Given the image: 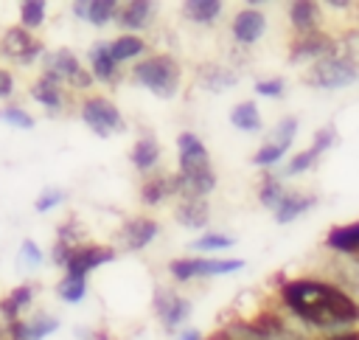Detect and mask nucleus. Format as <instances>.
Returning a JSON list of instances; mask_svg holds the SVG:
<instances>
[{"label":"nucleus","mask_w":359,"mask_h":340,"mask_svg":"<svg viewBox=\"0 0 359 340\" xmlns=\"http://www.w3.org/2000/svg\"><path fill=\"white\" fill-rule=\"evenodd\" d=\"M3 334H6V332H3V329H0V340H3Z\"/></svg>","instance_id":"43"},{"label":"nucleus","mask_w":359,"mask_h":340,"mask_svg":"<svg viewBox=\"0 0 359 340\" xmlns=\"http://www.w3.org/2000/svg\"><path fill=\"white\" fill-rule=\"evenodd\" d=\"M112 259H115V253H112L109 247L81 244V247H76V250L70 253V259H67L65 270H67V275L87 278V273H90V270H95V267H101V264H107V261H112Z\"/></svg>","instance_id":"8"},{"label":"nucleus","mask_w":359,"mask_h":340,"mask_svg":"<svg viewBox=\"0 0 359 340\" xmlns=\"http://www.w3.org/2000/svg\"><path fill=\"white\" fill-rule=\"evenodd\" d=\"M45 70L48 73H53V76H59L62 81H67V84H73V87H90V73L79 65V56L73 53V51H67V48H59V51H50L48 56H45Z\"/></svg>","instance_id":"6"},{"label":"nucleus","mask_w":359,"mask_h":340,"mask_svg":"<svg viewBox=\"0 0 359 340\" xmlns=\"http://www.w3.org/2000/svg\"><path fill=\"white\" fill-rule=\"evenodd\" d=\"M294 132H297V121L294 118H283L278 126H275V135L255 152V163L258 166H272L286 149H289V143H292V138H294Z\"/></svg>","instance_id":"9"},{"label":"nucleus","mask_w":359,"mask_h":340,"mask_svg":"<svg viewBox=\"0 0 359 340\" xmlns=\"http://www.w3.org/2000/svg\"><path fill=\"white\" fill-rule=\"evenodd\" d=\"M233 270H241L238 259H227V261L224 259H180L171 264V273L180 281H188L191 275H222Z\"/></svg>","instance_id":"7"},{"label":"nucleus","mask_w":359,"mask_h":340,"mask_svg":"<svg viewBox=\"0 0 359 340\" xmlns=\"http://www.w3.org/2000/svg\"><path fill=\"white\" fill-rule=\"evenodd\" d=\"M121 236H123V244H126L129 250H140V247H146V244H149V242L157 236V222L143 219V216L129 219Z\"/></svg>","instance_id":"14"},{"label":"nucleus","mask_w":359,"mask_h":340,"mask_svg":"<svg viewBox=\"0 0 359 340\" xmlns=\"http://www.w3.org/2000/svg\"><path fill=\"white\" fill-rule=\"evenodd\" d=\"M283 301L306 323H314V326H323V329L353 323L359 318V306L345 292H339L331 284L311 281V278L289 281L283 287Z\"/></svg>","instance_id":"1"},{"label":"nucleus","mask_w":359,"mask_h":340,"mask_svg":"<svg viewBox=\"0 0 359 340\" xmlns=\"http://www.w3.org/2000/svg\"><path fill=\"white\" fill-rule=\"evenodd\" d=\"M230 121L236 124V129H244V132H258L261 129V115H258V107L252 101H241L230 112Z\"/></svg>","instance_id":"20"},{"label":"nucleus","mask_w":359,"mask_h":340,"mask_svg":"<svg viewBox=\"0 0 359 340\" xmlns=\"http://www.w3.org/2000/svg\"><path fill=\"white\" fill-rule=\"evenodd\" d=\"M180 340H199V332H194V329H185V332L180 334Z\"/></svg>","instance_id":"42"},{"label":"nucleus","mask_w":359,"mask_h":340,"mask_svg":"<svg viewBox=\"0 0 359 340\" xmlns=\"http://www.w3.org/2000/svg\"><path fill=\"white\" fill-rule=\"evenodd\" d=\"M230 244H233V239L230 236H222V233H208V236H202V239L194 242L196 250H219V247H230Z\"/></svg>","instance_id":"36"},{"label":"nucleus","mask_w":359,"mask_h":340,"mask_svg":"<svg viewBox=\"0 0 359 340\" xmlns=\"http://www.w3.org/2000/svg\"><path fill=\"white\" fill-rule=\"evenodd\" d=\"M45 3L42 0H25L22 6H20V25L25 28V31H36L42 22H45Z\"/></svg>","instance_id":"24"},{"label":"nucleus","mask_w":359,"mask_h":340,"mask_svg":"<svg viewBox=\"0 0 359 340\" xmlns=\"http://www.w3.org/2000/svg\"><path fill=\"white\" fill-rule=\"evenodd\" d=\"M11 93H14V76L6 67H0V98H8Z\"/></svg>","instance_id":"40"},{"label":"nucleus","mask_w":359,"mask_h":340,"mask_svg":"<svg viewBox=\"0 0 359 340\" xmlns=\"http://www.w3.org/2000/svg\"><path fill=\"white\" fill-rule=\"evenodd\" d=\"M34 295H36L34 284H20V287H14L8 295H3V298H0V315L6 318V323L20 320V315L34 303Z\"/></svg>","instance_id":"11"},{"label":"nucleus","mask_w":359,"mask_h":340,"mask_svg":"<svg viewBox=\"0 0 359 340\" xmlns=\"http://www.w3.org/2000/svg\"><path fill=\"white\" fill-rule=\"evenodd\" d=\"M62 79L59 76H53V73H42L34 84H31V96H34V101H39L45 110H50V112H56V110H62V104H65V90H62Z\"/></svg>","instance_id":"10"},{"label":"nucleus","mask_w":359,"mask_h":340,"mask_svg":"<svg viewBox=\"0 0 359 340\" xmlns=\"http://www.w3.org/2000/svg\"><path fill=\"white\" fill-rule=\"evenodd\" d=\"M261 96H278L280 90H283V84H280V79H272V81H258V87H255Z\"/></svg>","instance_id":"41"},{"label":"nucleus","mask_w":359,"mask_h":340,"mask_svg":"<svg viewBox=\"0 0 359 340\" xmlns=\"http://www.w3.org/2000/svg\"><path fill=\"white\" fill-rule=\"evenodd\" d=\"M59 329V320L48 312H36L31 320H25V332H28V340H45L48 334H53Z\"/></svg>","instance_id":"22"},{"label":"nucleus","mask_w":359,"mask_h":340,"mask_svg":"<svg viewBox=\"0 0 359 340\" xmlns=\"http://www.w3.org/2000/svg\"><path fill=\"white\" fill-rule=\"evenodd\" d=\"M84 292H87V281L79 278V275H67L65 273V278L56 284V295L62 301H67V303H79L84 298Z\"/></svg>","instance_id":"26"},{"label":"nucleus","mask_w":359,"mask_h":340,"mask_svg":"<svg viewBox=\"0 0 359 340\" xmlns=\"http://www.w3.org/2000/svg\"><path fill=\"white\" fill-rule=\"evenodd\" d=\"M177 219L185 225V228H202L208 222V205L202 200H185L177 211Z\"/></svg>","instance_id":"21"},{"label":"nucleus","mask_w":359,"mask_h":340,"mask_svg":"<svg viewBox=\"0 0 359 340\" xmlns=\"http://www.w3.org/2000/svg\"><path fill=\"white\" fill-rule=\"evenodd\" d=\"M283 188L278 185V183H264V191H261V202L264 205H269V208H278L280 205V200H283Z\"/></svg>","instance_id":"37"},{"label":"nucleus","mask_w":359,"mask_h":340,"mask_svg":"<svg viewBox=\"0 0 359 340\" xmlns=\"http://www.w3.org/2000/svg\"><path fill=\"white\" fill-rule=\"evenodd\" d=\"M289 14H292V20H294L297 28H309L314 22V17H317V6L314 3H292L289 6Z\"/></svg>","instance_id":"31"},{"label":"nucleus","mask_w":359,"mask_h":340,"mask_svg":"<svg viewBox=\"0 0 359 340\" xmlns=\"http://www.w3.org/2000/svg\"><path fill=\"white\" fill-rule=\"evenodd\" d=\"M132 76H135V81H140L160 98H171L180 87V67L168 56H151V59L137 62Z\"/></svg>","instance_id":"2"},{"label":"nucleus","mask_w":359,"mask_h":340,"mask_svg":"<svg viewBox=\"0 0 359 340\" xmlns=\"http://www.w3.org/2000/svg\"><path fill=\"white\" fill-rule=\"evenodd\" d=\"M165 194H168V183L165 180H151V183L143 185V202H149V205L160 202Z\"/></svg>","instance_id":"35"},{"label":"nucleus","mask_w":359,"mask_h":340,"mask_svg":"<svg viewBox=\"0 0 359 340\" xmlns=\"http://www.w3.org/2000/svg\"><path fill=\"white\" fill-rule=\"evenodd\" d=\"M314 160H317V152H314V149H306V152H300V155H294V157L289 160V166L283 169V174H286V177H289V174H300V171H306Z\"/></svg>","instance_id":"34"},{"label":"nucleus","mask_w":359,"mask_h":340,"mask_svg":"<svg viewBox=\"0 0 359 340\" xmlns=\"http://www.w3.org/2000/svg\"><path fill=\"white\" fill-rule=\"evenodd\" d=\"M73 14L93 22V25H107L112 17H118V6L112 0H90V3H73Z\"/></svg>","instance_id":"13"},{"label":"nucleus","mask_w":359,"mask_h":340,"mask_svg":"<svg viewBox=\"0 0 359 340\" xmlns=\"http://www.w3.org/2000/svg\"><path fill=\"white\" fill-rule=\"evenodd\" d=\"M208 163V152L202 146V140L191 132L180 135V166L191 169V166H205Z\"/></svg>","instance_id":"18"},{"label":"nucleus","mask_w":359,"mask_h":340,"mask_svg":"<svg viewBox=\"0 0 359 340\" xmlns=\"http://www.w3.org/2000/svg\"><path fill=\"white\" fill-rule=\"evenodd\" d=\"M328 244H331V247H337V250H359V222L331 230Z\"/></svg>","instance_id":"28"},{"label":"nucleus","mask_w":359,"mask_h":340,"mask_svg":"<svg viewBox=\"0 0 359 340\" xmlns=\"http://www.w3.org/2000/svg\"><path fill=\"white\" fill-rule=\"evenodd\" d=\"M0 121L3 124H8V126H14V129H34V115L25 110V107H20V104H6V107H0Z\"/></svg>","instance_id":"27"},{"label":"nucleus","mask_w":359,"mask_h":340,"mask_svg":"<svg viewBox=\"0 0 359 340\" xmlns=\"http://www.w3.org/2000/svg\"><path fill=\"white\" fill-rule=\"evenodd\" d=\"M90 67H93V76L101 79V81H112L115 79L118 62L109 53V42H95L90 48Z\"/></svg>","instance_id":"15"},{"label":"nucleus","mask_w":359,"mask_h":340,"mask_svg":"<svg viewBox=\"0 0 359 340\" xmlns=\"http://www.w3.org/2000/svg\"><path fill=\"white\" fill-rule=\"evenodd\" d=\"M62 200H65V191H62V188H45V191H42V194L34 200V208H36L39 214H45V211L56 208Z\"/></svg>","instance_id":"33"},{"label":"nucleus","mask_w":359,"mask_h":340,"mask_svg":"<svg viewBox=\"0 0 359 340\" xmlns=\"http://www.w3.org/2000/svg\"><path fill=\"white\" fill-rule=\"evenodd\" d=\"M199 81H202L205 87H210V90H224V87H230L236 79H233V73H227V70H222V67H205V70H199Z\"/></svg>","instance_id":"30"},{"label":"nucleus","mask_w":359,"mask_h":340,"mask_svg":"<svg viewBox=\"0 0 359 340\" xmlns=\"http://www.w3.org/2000/svg\"><path fill=\"white\" fill-rule=\"evenodd\" d=\"M140 51H143V39H137V37H132V34H123V37H118L115 42H109V53H112L115 62H126V59L137 56Z\"/></svg>","instance_id":"25"},{"label":"nucleus","mask_w":359,"mask_h":340,"mask_svg":"<svg viewBox=\"0 0 359 340\" xmlns=\"http://www.w3.org/2000/svg\"><path fill=\"white\" fill-rule=\"evenodd\" d=\"M42 259H45V256H42V247H39L34 239H25V242L20 244V264H22V267H31V270H34V267L42 264Z\"/></svg>","instance_id":"32"},{"label":"nucleus","mask_w":359,"mask_h":340,"mask_svg":"<svg viewBox=\"0 0 359 340\" xmlns=\"http://www.w3.org/2000/svg\"><path fill=\"white\" fill-rule=\"evenodd\" d=\"M264 25H266V20H264L261 11L244 8V11H238L236 20H233V34H236L238 42H255V39L264 34Z\"/></svg>","instance_id":"12"},{"label":"nucleus","mask_w":359,"mask_h":340,"mask_svg":"<svg viewBox=\"0 0 359 340\" xmlns=\"http://www.w3.org/2000/svg\"><path fill=\"white\" fill-rule=\"evenodd\" d=\"M0 56L25 67L42 56V42L34 39V34L25 31L22 25H14V28L3 31V37H0Z\"/></svg>","instance_id":"4"},{"label":"nucleus","mask_w":359,"mask_h":340,"mask_svg":"<svg viewBox=\"0 0 359 340\" xmlns=\"http://www.w3.org/2000/svg\"><path fill=\"white\" fill-rule=\"evenodd\" d=\"M353 79H356V65H351V62L342 59V56H325V59H320V62L311 67V73H309V81L317 84V87H325V90L348 87Z\"/></svg>","instance_id":"5"},{"label":"nucleus","mask_w":359,"mask_h":340,"mask_svg":"<svg viewBox=\"0 0 359 340\" xmlns=\"http://www.w3.org/2000/svg\"><path fill=\"white\" fill-rule=\"evenodd\" d=\"M317 200L311 197V194H300V191H286L283 194V200H280V205L275 208L278 214V222H292L294 216H300L306 208H311Z\"/></svg>","instance_id":"17"},{"label":"nucleus","mask_w":359,"mask_h":340,"mask_svg":"<svg viewBox=\"0 0 359 340\" xmlns=\"http://www.w3.org/2000/svg\"><path fill=\"white\" fill-rule=\"evenodd\" d=\"M6 337H8V340H28L25 320H11V323H6Z\"/></svg>","instance_id":"39"},{"label":"nucleus","mask_w":359,"mask_h":340,"mask_svg":"<svg viewBox=\"0 0 359 340\" xmlns=\"http://www.w3.org/2000/svg\"><path fill=\"white\" fill-rule=\"evenodd\" d=\"M81 121L95 135H101V138H109L115 132H123V118H121L118 107L109 98H101V96L84 98V104H81Z\"/></svg>","instance_id":"3"},{"label":"nucleus","mask_w":359,"mask_h":340,"mask_svg":"<svg viewBox=\"0 0 359 340\" xmlns=\"http://www.w3.org/2000/svg\"><path fill=\"white\" fill-rule=\"evenodd\" d=\"M157 312H160V318H163L165 326H177V323H182L188 318L191 303L185 298L171 295V292H160L157 295Z\"/></svg>","instance_id":"16"},{"label":"nucleus","mask_w":359,"mask_h":340,"mask_svg":"<svg viewBox=\"0 0 359 340\" xmlns=\"http://www.w3.org/2000/svg\"><path fill=\"white\" fill-rule=\"evenodd\" d=\"M219 11H222V3H216V0H194V3H185V14L191 20H199V22L216 20Z\"/></svg>","instance_id":"29"},{"label":"nucleus","mask_w":359,"mask_h":340,"mask_svg":"<svg viewBox=\"0 0 359 340\" xmlns=\"http://www.w3.org/2000/svg\"><path fill=\"white\" fill-rule=\"evenodd\" d=\"M331 143H334V129L328 126V129H320V132H317V138H314V146H311V149L320 155V152H325Z\"/></svg>","instance_id":"38"},{"label":"nucleus","mask_w":359,"mask_h":340,"mask_svg":"<svg viewBox=\"0 0 359 340\" xmlns=\"http://www.w3.org/2000/svg\"><path fill=\"white\" fill-rule=\"evenodd\" d=\"M157 157H160V146H157V140H151V138H143V140H137L135 143V149H132V163L137 166V169H151L154 163H157Z\"/></svg>","instance_id":"23"},{"label":"nucleus","mask_w":359,"mask_h":340,"mask_svg":"<svg viewBox=\"0 0 359 340\" xmlns=\"http://www.w3.org/2000/svg\"><path fill=\"white\" fill-rule=\"evenodd\" d=\"M151 8H154L151 3H129L123 11H118V22L123 28H129V31L132 28H143L151 20V14H154Z\"/></svg>","instance_id":"19"}]
</instances>
